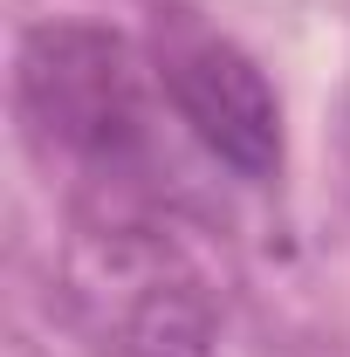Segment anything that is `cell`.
Returning <instances> with one entry per match:
<instances>
[{"label":"cell","mask_w":350,"mask_h":357,"mask_svg":"<svg viewBox=\"0 0 350 357\" xmlns=\"http://www.w3.org/2000/svg\"><path fill=\"white\" fill-rule=\"evenodd\" d=\"M158 83L185 131L234 178H275L282 165V103L261 62L220 35H178L158 48Z\"/></svg>","instance_id":"cell-3"},{"label":"cell","mask_w":350,"mask_h":357,"mask_svg":"<svg viewBox=\"0 0 350 357\" xmlns=\"http://www.w3.org/2000/svg\"><path fill=\"white\" fill-rule=\"evenodd\" d=\"M69 289L117 357H213V303L199 268L144 206H83Z\"/></svg>","instance_id":"cell-2"},{"label":"cell","mask_w":350,"mask_h":357,"mask_svg":"<svg viewBox=\"0 0 350 357\" xmlns=\"http://www.w3.org/2000/svg\"><path fill=\"white\" fill-rule=\"evenodd\" d=\"M21 117L48 151H62L110 206H144L158 192V62L117 28L96 21H42L21 35L14 62Z\"/></svg>","instance_id":"cell-1"}]
</instances>
